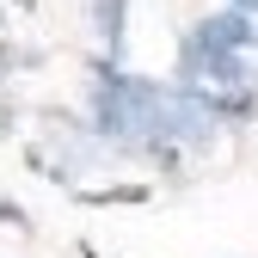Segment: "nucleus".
Masks as SVG:
<instances>
[{
    "label": "nucleus",
    "mask_w": 258,
    "mask_h": 258,
    "mask_svg": "<svg viewBox=\"0 0 258 258\" xmlns=\"http://www.w3.org/2000/svg\"><path fill=\"white\" fill-rule=\"evenodd\" d=\"M234 7H258V0H234Z\"/></svg>",
    "instance_id": "obj_1"
}]
</instances>
